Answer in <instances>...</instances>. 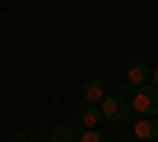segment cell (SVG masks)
Returning <instances> with one entry per match:
<instances>
[{"label":"cell","instance_id":"obj_7","mask_svg":"<svg viewBox=\"0 0 158 142\" xmlns=\"http://www.w3.org/2000/svg\"><path fill=\"white\" fill-rule=\"evenodd\" d=\"M73 136H76V133H73V126H70V123H60V126H54V130L48 133V139H51V142H57V139L67 142V139H73Z\"/></svg>","mask_w":158,"mask_h":142},{"label":"cell","instance_id":"obj_1","mask_svg":"<svg viewBox=\"0 0 158 142\" xmlns=\"http://www.w3.org/2000/svg\"><path fill=\"white\" fill-rule=\"evenodd\" d=\"M98 108H101V117L111 120V123H123V120H130L136 114L133 98H123L120 92H117V95H104V101H101Z\"/></svg>","mask_w":158,"mask_h":142},{"label":"cell","instance_id":"obj_10","mask_svg":"<svg viewBox=\"0 0 158 142\" xmlns=\"http://www.w3.org/2000/svg\"><path fill=\"white\" fill-rule=\"evenodd\" d=\"M149 82H155V85H158V67L152 70V79H149Z\"/></svg>","mask_w":158,"mask_h":142},{"label":"cell","instance_id":"obj_4","mask_svg":"<svg viewBox=\"0 0 158 142\" xmlns=\"http://www.w3.org/2000/svg\"><path fill=\"white\" fill-rule=\"evenodd\" d=\"M149 79H152V70H149L142 60H130V63H127V82H133V85H146Z\"/></svg>","mask_w":158,"mask_h":142},{"label":"cell","instance_id":"obj_6","mask_svg":"<svg viewBox=\"0 0 158 142\" xmlns=\"http://www.w3.org/2000/svg\"><path fill=\"white\" fill-rule=\"evenodd\" d=\"M79 120H82L85 126H95L98 120H104V117H101V108H95V104H85V108H82V114H79Z\"/></svg>","mask_w":158,"mask_h":142},{"label":"cell","instance_id":"obj_8","mask_svg":"<svg viewBox=\"0 0 158 142\" xmlns=\"http://www.w3.org/2000/svg\"><path fill=\"white\" fill-rule=\"evenodd\" d=\"M79 139H82V142H101V133L95 130V126H85V133L79 136Z\"/></svg>","mask_w":158,"mask_h":142},{"label":"cell","instance_id":"obj_2","mask_svg":"<svg viewBox=\"0 0 158 142\" xmlns=\"http://www.w3.org/2000/svg\"><path fill=\"white\" fill-rule=\"evenodd\" d=\"M133 108H136L139 117H146V114H155V117H158V85H155V82L136 85V92H133Z\"/></svg>","mask_w":158,"mask_h":142},{"label":"cell","instance_id":"obj_5","mask_svg":"<svg viewBox=\"0 0 158 142\" xmlns=\"http://www.w3.org/2000/svg\"><path fill=\"white\" fill-rule=\"evenodd\" d=\"M82 98H85V104H101L104 101V82L101 79H89L82 85Z\"/></svg>","mask_w":158,"mask_h":142},{"label":"cell","instance_id":"obj_9","mask_svg":"<svg viewBox=\"0 0 158 142\" xmlns=\"http://www.w3.org/2000/svg\"><path fill=\"white\" fill-rule=\"evenodd\" d=\"M133 92H136L133 82H123V85H120V95H123V98H133Z\"/></svg>","mask_w":158,"mask_h":142},{"label":"cell","instance_id":"obj_3","mask_svg":"<svg viewBox=\"0 0 158 142\" xmlns=\"http://www.w3.org/2000/svg\"><path fill=\"white\" fill-rule=\"evenodd\" d=\"M133 136H136L139 142H155V139H158V120H155V114H146L142 120H136Z\"/></svg>","mask_w":158,"mask_h":142}]
</instances>
